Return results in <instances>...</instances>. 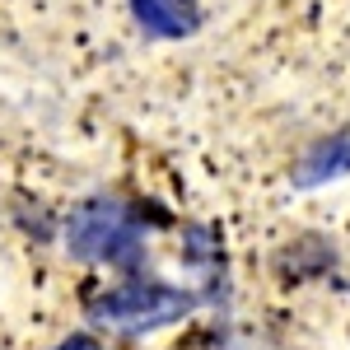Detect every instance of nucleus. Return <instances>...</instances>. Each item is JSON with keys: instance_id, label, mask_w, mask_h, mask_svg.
<instances>
[{"instance_id": "nucleus-1", "label": "nucleus", "mask_w": 350, "mask_h": 350, "mask_svg": "<svg viewBox=\"0 0 350 350\" xmlns=\"http://www.w3.org/2000/svg\"><path fill=\"white\" fill-rule=\"evenodd\" d=\"M196 308V295L178 290V285H159V280H126L108 295H98L89 304V318L108 332H154V327H168L178 318H187Z\"/></svg>"}, {"instance_id": "nucleus-2", "label": "nucleus", "mask_w": 350, "mask_h": 350, "mask_svg": "<svg viewBox=\"0 0 350 350\" xmlns=\"http://www.w3.org/2000/svg\"><path fill=\"white\" fill-rule=\"evenodd\" d=\"M66 247L80 262H135L140 257V229L122 201H84L66 224Z\"/></svg>"}, {"instance_id": "nucleus-3", "label": "nucleus", "mask_w": 350, "mask_h": 350, "mask_svg": "<svg viewBox=\"0 0 350 350\" xmlns=\"http://www.w3.org/2000/svg\"><path fill=\"white\" fill-rule=\"evenodd\" d=\"M131 14L154 38H191L201 28V0H131Z\"/></svg>"}, {"instance_id": "nucleus-4", "label": "nucleus", "mask_w": 350, "mask_h": 350, "mask_svg": "<svg viewBox=\"0 0 350 350\" xmlns=\"http://www.w3.org/2000/svg\"><path fill=\"white\" fill-rule=\"evenodd\" d=\"M341 173H350V131L332 135V140H318V145L295 163L290 183H295L299 191H308V187H323L332 178H341Z\"/></svg>"}, {"instance_id": "nucleus-5", "label": "nucleus", "mask_w": 350, "mask_h": 350, "mask_svg": "<svg viewBox=\"0 0 350 350\" xmlns=\"http://www.w3.org/2000/svg\"><path fill=\"white\" fill-rule=\"evenodd\" d=\"M56 350H103V346H98L94 336H84V332H75V336H66V341H61Z\"/></svg>"}]
</instances>
